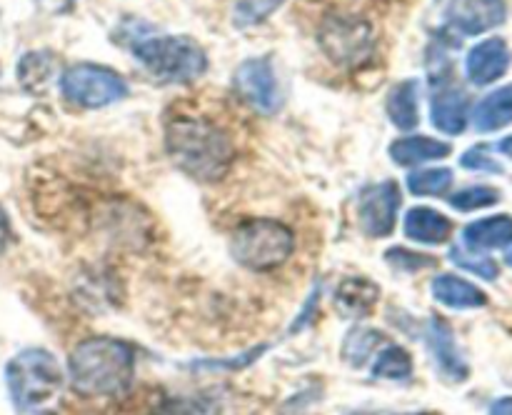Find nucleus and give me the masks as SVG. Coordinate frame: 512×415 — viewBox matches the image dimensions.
Masks as SVG:
<instances>
[{
  "label": "nucleus",
  "mask_w": 512,
  "mask_h": 415,
  "mask_svg": "<svg viewBox=\"0 0 512 415\" xmlns=\"http://www.w3.org/2000/svg\"><path fill=\"white\" fill-rule=\"evenodd\" d=\"M165 145L180 170L205 183L223 178L235 160L230 135L205 118L178 115L170 120L165 128Z\"/></svg>",
  "instance_id": "obj_1"
},
{
  "label": "nucleus",
  "mask_w": 512,
  "mask_h": 415,
  "mask_svg": "<svg viewBox=\"0 0 512 415\" xmlns=\"http://www.w3.org/2000/svg\"><path fill=\"white\" fill-rule=\"evenodd\" d=\"M70 383L80 395H120L133 385L135 348L118 338H88L70 353Z\"/></svg>",
  "instance_id": "obj_2"
},
{
  "label": "nucleus",
  "mask_w": 512,
  "mask_h": 415,
  "mask_svg": "<svg viewBox=\"0 0 512 415\" xmlns=\"http://www.w3.org/2000/svg\"><path fill=\"white\" fill-rule=\"evenodd\" d=\"M5 383L20 413H38L60 395L63 373L48 350L28 348L5 365Z\"/></svg>",
  "instance_id": "obj_3"
},
{
  "label": "nucleus",
  "mask_w": 512,
  "mask_h": 415,
  "mask_svg": "<svg viewBox=\"0 0 512 415\" xmlns=\"http://www.w3.org/2000/svg\"><path fill=\"white\" fill-rule=\"evenodd\" d=\"M133 55L163 83H190L208 68L205 50L185 35H148L133 43Z\"/></svg>",
  "instance_id": "obj_4"
},
{
  "label": "nucleus",
  "mask_w": 512,
  "mask_h": 415,
  "mask_svg": "<svg viewBox=\"0 0 512 415\" xmlns=\"http://www.w3.org/2000/svg\"><path fill=\"white\" fill-rule=\"evenodd\" d=\"M295 235L288 225L270 218L245 220L235 228L230 253L240 265L250 270H273L290 258Z\"/></svg>",
  "instance_id": "obj_5"
},
{
  "label": "nucleus",
  "mask_w": 512,
  "mask_h": 415,
  "mask_svg": "<svg viewBox=\"0 0 512 415\" xmlns=\"http://www.w3.org/2000/svg\"><path fill=\"white\" fill-rule=\"evenodd\" d=\"M60 93L83 108H105L128 95V85L115 70L95 63H75L60 78Z\"/></svg>",
  "instance_id": "obj_6"
},
{
  "label": "nucleus",
  "mask_w": 512,
  "mask_h": 415,
  "mask_svg": "<svg viewBox=\"0 0 512 415\" xmlns=\"http://www.w3.org/2000/svg\"><path fill=\"white\" fill-rule=\"evenodd\" d=\"M320 48L325 50L333 63L338 65H358L368 58L375 48L373 25L358 15L335 13L323 20L320 25Z\"/></svg>",
  "instance_id": "obj_7"
},
{
  "label": "nucleus",
  "mask_w": 512,
  "mask_h": 415,
  "mask_svg": "<svg viewBox=\"0 0 512 415\" xmlns=\"http://www.w3.org/2000/svg\"><path fill=\"white\" fill-rule=\"evenodd\" d=\"M233 85L240 100L258 113L270 115L280 108L278 80H275L273 63L268 58H250L240 63L233 75Z\"/></svg>",
  "instance_id": "obj_8"
},
{
  "label": "nucleus",
  "mask_w": 512,
  "mask_h": 415,
  "mask_svg": "<svg viewBox=\"0 0 512 415\" xmlns=\"http://www.w3.org/2000/svg\"><path fill=\"white\" fill-rule=\"evenodd\" d=\"M400 210V188L395 180H383L378 185H370L363 190L358 203L360 228L370 238H385L395 230Z\"/></svg>",
  "instance_id": "obj_9"
},
{
  "label": "nucleus",
  "mask_w": 512,
  "mask_h": 415,
  "mask_svg": "<svg viewBox=\"0 0 512 415\" xmlns=\"http://www.w3.org/2000/svg\"><path fill=\"white\" fill-rule=\"evenodd\" d=\"M505 0H455L450 8V25L460 35H480L505 23Z\"/></svg>",
  "instance_id": "obj_10"
},
{
  "label": "nucleus",
  "mask_w": 512,
  "mask_h": 415,
  "mask_svg": "<svg viewBox=\"0 0 512 415\" xmlns=\"http://www.w3.org/2000/svg\"><path fill=\"white\" fill-rule=\"evenodd\" d=\"M510 48L503 38H488L475 45L465 58V73L470 83L488 85L503 78L510 68Z\"/></svg>",
  "instance_id": "obj_11"
},
{
  "label": "nucleus",
  "mask_w": 512,
  "mask_h": 415,
  "mask_svg": "<svg viewBox=\"0 0 512 415\" xmlns=\"http://www.w3.org/2000/svg\"><path fill=\"white\" fill-rule=\"evenodd\" d=\"M428 343L433 350L435 360H438L440 373L448 375L450 380H465L468 378V365H465L463 355H460L458 345H455L453 330L445 320L433 318L428 325Z\"/></svg>",
  "instance_id": "obj_12"
},
{
  "label": "nucleus",
  "mask_w": 512,
  "mask_h": 415,
  "mask_svg": "<svg viewBox=\"0 0 512 415\" xmlns=\"http://www.w3.org/2000/svg\"><path fill=\"white\" fill-rule=\"evenodd\" d=\"M430 118L438 130L448 135L463 133L468 125V95L458 88L440 90L430 105Z\"/></svg>",
  "instance_id": "obj_13"
},
{
  "label": "nucleus",
  "mask_w": 512,
  "mask_h": 415,
  "mask_svg": "<svg viewBox=\"0 0 512 415\" xmlns=\"http://www.w3.org/2000/svg\"><path fill=\"white\" fill-rule=\"evenodd\" d=\"M378 285L368 278H348L335 290V305L345 318H365L378 303Z\"/></svg>",
  "instance_id": "obj_14"
},
{
  "label": "nucleus",
  "mask_w": 512,
  "mask_h": 415,
  "mask_svg": "<svg viewBox=\"0 0 512 415\" xmlns=\"http://www.w3.org/2000/svg\"><path fill=\"white\" fill-rule=\"evenodd\" d=\"M450 220L433 208H413L405 215V235L415 243L440 245L450 238Z\"/></svg>",
  "instance_id": "obj_15"
},
{
  "label": "nucleus",
  "mask_w": 512,
  "mask_h": 415,
  "mask_svg": "<svg viewBox=\"0 0 512 415\" xmlns=\"http://www.w3.org/2000/svg\"><path fill=\"white\" fill-rule=\"evenodd\" d=\"M463 238L470 250L505 248L512 243V218L510 215H493V218L475 220L463 230Z\"/></svg>",
  "instance_id": "obj_16"
},
{
  "label": "nucleus",
  "mask_w": 512,
  "mask_h": 415,
  "mask_svg": "<svg viewBox=\"0 0 512 415\" xmlns=\"http://www.w3.org/2000/svg\"><path fill=\"white\" fill-rule=\"evenodd\" d=\"M433 295L438 303L448 305V308L463 310V308H483L488 303L485 293L475 288L468 280L458 278V275H440L433 280Z\"/></svg>",
  "instance_id": "obj_17"
},
{
  "label": "nucleus",
  "mask_w": 512,
  "mask_h": 415,
  "mask_svg": "<svg viewBox=\"0 0 512 415\" xmlns=\"http://www.w3.org/2000/svg\"><path fill=\"white\" fill-rule=\"evenodd\" d=\"M473 123L480 133H493V130H500L512 123V85H505V88H498L495 93L485 95L475 105Z\"/></svg>",
  "instance_id": "obj_18"
},
{
  "label": "nucleus",
  "mask_w": 512,
  "mask_h": 415,
  "mask_svg": "<svg viewBox=\"0 0 512 415\" xmlns=\"http://www.w3.org/2000/svg\"><path fill=\"white\" fill-rule=\"evenodd\" d=\"M450 153V145L443 140L428 138V135H413V138H400L390 145V158L398 165H420L428 160L445 158Z\"/></svg>",
  "instance_id": "obj_19"
},
{
  "label": "nucleus",
  "mask_w": 512,
  "mask_h": 415,
  "mask_svg": "<svg viewBox=\"0 0 512 415\" xmlns=\"http://www.w3.org/2000/svg\"><path fill=\"white\" fill-rule=\"evenodd\" d=\"M418 93L420 85L418 80H403V83L395 85L388 95V115L393 120V125H398L400 130H413L418 125L420 113H418Z\"/></svg>",
  "instance_id": "obj_20"
},
{
  "label": "nucleus",
  "mask_w": 512,
  "mask_h": 415,
  "mask_svg": "<svg viewBox=\"0 0 512 415\" xmlns=\"http://www.w3.org/2000/svg\"><path fill=\"white\" fill-rule=\"evenodd\" d=\"M53 70H55L53 55L38 50V53L23 55V60H20L18 65V78L20 83H23V88L38 93V90H43L45 85H48V80L53 78Z\"/></svg>",
  "instance_id": "obj_21"
},
{
  "label": "nucleus",
  "mask_w": 512,
  "mask_h": 415,
  "mask_svg": "<svg viewBox=\"0 0 512 415\" xmlns=\"http://www.w3.org/2000/svg\"><path fill=\"white\" fill-rule=\"evenodd\" d=\"M375 378H388V380H405L413 375V360H410L408 350L400 345H388L383 353L378 355L373 365Z\"/></svg>",
  "instance_id": "obj_22"
},
{
  "label": "nucleus",
  "mask_w": 512,
  "mask_h": 415,
  "mask_svg": "<svg viewBox=\"0 0 512 415\" xmlns=\"http://www.w3.org/2000/svg\"><path fill=\"white\" fill-rule=\"evenodd\" d=\"M380 343H383V333H378V330L373 328H355L353 333H348V338H345L343 358L348 360L350 365H363Z\"/></svg>",
  "instance_id": "obj_23"
},
{
  "label": "nucleus",
  "mask_w": 512,
  "mask_h": 415,
  "mask_svg": "<svg viewBox=\"0 0 512 415\" xmlns=\"http://www.w3.org/2000/svg\"><path fill=\"white\" fill-rule=\"evenodd\" d=\"M450 185H453V170L450 168L415 170L408 178L410 193L415 195H443Z\"/></svg>",
  "instance_id": "obj_24"
},
{
  "label": "nucleus",
  "mask_w": 512,
  "mask_h": 415,
  "mask_svg": "<svg viewBox=\"0 0 512 415\" xmlns=\"http://www.w3.org/2000/svg\"><path fill=\"white\" fill-rule=\"evenodd\" d=\"M285 0H238L233 10V23L238 28H253V25L265 23Z\"/></svg>",
  "instance_id": "obj_25"
},
{
  "label": "nucleus",
  "mask_w": 512,
  "mask_h": 415,
  "mask_svg": "<svg viewBox=\"0 0 512 415\" xmlns=\"http://www.w3.org/2000/svg\"><path fill=\"white\" fill-rule=\"evenodd\" d=\"M500 200V193L490 185H473V188H465L460 193H455L450 198V205L455 210H463V213H470V210L488 208V205H495Z\"/></svg>",
  "instance_id": "obj_26"
},
{
  "label": "nucleus",
  "mask_w": 512,
  "mask_h": 415,
  "mask_svg": "<svg viewBox=\"0 0 512 415\" xmlns=\"http://www.w3.org/2000/svg\"><path fill=\"white\" fill-rule=\"evenodd\" d=\"M450 258H453V263H458L460 268L470 270V273L480 275V278H488V280L498 278V265H495V260L483 258V255L468 253V250H463V248L450 250Z\"/></svg>",
  "instance_id": "obj_27"
},
{
  "label": "nucleus",
  "mask_w": 512,
  "mask_h": 415,
  "mask_svg": "<svg viewBox=\"0 0 512 415\" xmlns=\"http://www.w3.org/2000/svg\"><path fill=\"white\" fill-rule=\"evenodd\" d=\"M388 263L395 265V268H403V270H423V268H430V265H435V258H430V255H420V253H410V250L405 248H393L388 250Z\"/></svg>",
  "instance_id": "obj_28"
},
{
  "label": "nucleus",
  "mask_w": 512,
  "mask_h": 415,
  "mask_svg": "<svg viewBox=\"0 0 512 415\" xmlns=\"http://www.w3.org/2000/svg\"><path fill=\"white\" fill-rule=\"evenodd\" d=\"M460 163H463V168L468 170H488V173H500V163H495L493 158L488 155V150L485 148H473L468 150V153L460 158Z\"/></svg>",
  "instance_id": "obj_29"
},
{
  "label": "nucleus",
  "mask_w": 512,
  "mask_h": 415,
  "mask_svg": "<svg viewBox=\"0 0 512 415\" xmlns=\"http://www.w3.org/2000/svg\"><path fill=\"white\" fill-rule=\"evenodd\" d=\"M8 243H10V223H8V215H5V210L0 208V253L8 248Z\"/></svg>",
  "instance_id": "obj_30"
},
{
  "label": "nucleus",
  "mask_w": 512,
  "mask_h": 415,
  "mask_svg": "<svg viewBox=\"0 0 512 415\" xmlns=\"http://www.w3.org/2000/svg\"><path fill=\"white\" fill-rule=\"evenodd\" d=\"M490 415H512V398H500L498 403H493Z\"/></svg>",
  "instance_id": "obj_31"
},
{
  "label": "nucleus",
  "mask_w": 512,
  "mask_h": 415,
  "mask_svg": "<svg viewBox=\"0 0 512 415\" xmlns=\"http://www.w3.org/2000/svg\"><path fill=\"white\" fill-rule=\"evenodd\" d=\"M498 150H500V153L510 155V158H512V135H508V138H505V140H500Z\"/></svg>",
  "instance_id": "obj_32"
},
{
  "label": "nucleus",
  "mask_w": 512,
  "mask_h": 415,
  "mask_svg": "<svg viewBox=\"0 0 512 415\" xmlns=\"http://www.w3.org/2000/svg\"><path fill=\"white\" fill-rule=\"evenodd\" d=\"M40 3H48V5H53V8H70L75 0H40Z\"/></svg>",
  "instance_id": "obj_33"
},
{
  "label": "nucleus",
  "mask_w": 512,
  "mask_h": 415,
  "mask_svg": "<svg viewBox=\"0 0 512 415\" xmlns=\"http://www.w3.org/2000/svg\"><path fill=\"white\" fill-rule=\"evenodd\" d=\"M508 263H510V265H512V253H510V255H508Z\"/></svg>",
  "instance_id": "obj_34"
}]
</instances>
